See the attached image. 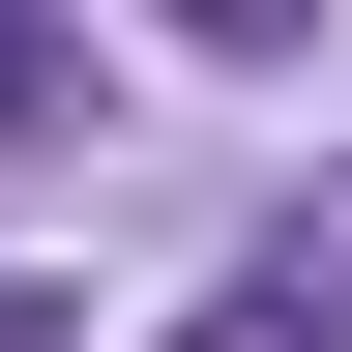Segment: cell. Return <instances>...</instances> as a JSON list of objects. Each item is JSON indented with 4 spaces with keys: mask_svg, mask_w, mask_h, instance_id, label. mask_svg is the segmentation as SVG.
<instances>
[{
    "mask_svg": "<svg viewBox=\"0 0 352 352\" xmlns=\"http://www.w3.org/2000/svg\"><path fill=\"white\" fill-rule=\"evenodd\" d=\"M0 147H59V30H30V0H0Z\"/></svg>",
    "mask_w": 352,
    "mask_h": 352,
    "instance_id": "1",
    "label": "cell"
},
{
    "mask_svg": "<svg viewBox=\"0 0 352 352\" xmlns=\"http://www.w3.org/2000/svg\"><path fill=\"white\" fill-rule=\"evenodd\" d=\"M176 352H323V294H206V323H176Z\"/></svg>",
    "mask_w": 352,
    "mask_h": 352,
    "instance_id": "2",
    "label": "cell"
},
{
    "mask_svg": "<svg viewBox=\"0 0 352 352\" xmlns=\"http://www.w3.org/2000/svg\"><path fill=\"white\" fill-rule=\"evenodd\" d=\"M176 30H323V0H176Z\"/></svg>",
    "mask_w": 352,
    "mask_h": 352,
    "instance_id": "3",
    "label": "cell"
}]
</instances>
